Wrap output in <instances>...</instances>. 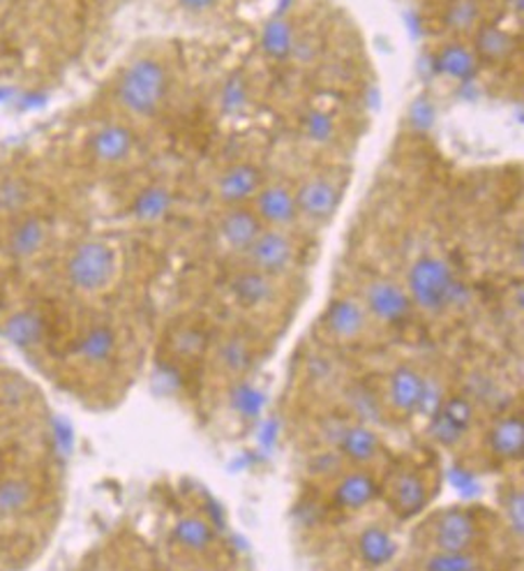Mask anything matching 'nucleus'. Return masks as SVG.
Here are the masks:
<instances>
[{"label":"nucleus","mask_w":524,"mask_h":571,"mask_svg":"<svg viewBox=\"0 0 524 571\" xmlns=\"http://www.w3.org/2000/svg\"><path fill=\"white\" fill-rule=\"evenodd\" d=\"M405 290L413 306L430 315L453 306L464 294L462 282L456 278L450 264L437 255H423L411 264Z\"/></svg>","instance_id":"nucleus-1"},{"label":"nucleus","mask_w":524,"mask_h":571,"mask_svg":"<svg viewBox=\"0 0 524 571\" xmlns=\"http://www.w3.org/2000/svg\"><path fill=\"white\" fill-rule=\"evenodd\" d=\"M169 93L167 69L155 59H137L123 69L116 86L120 104L139 118H153Z\"/></svg>","instance_id":"nucleus-2"},{"label":"nucleus","mask_w":524,"mask_h":571,"mask_svg":"<svg viewBox=\"0 0 524 571\" xmlns=\"http://www.w3.org/2000/svg\"><path fill=\"white\" fill-rule=\"evenodd\" d=\"M116 250L100 239H86L72 248L65 262V278L72 290L81 294H98L116 278Z\"/></svg>","instance_id":"nucleus-3"},{"label":"nucleus","mask_w":524,"mask_h":571,"mask_svg":"<svg viewBox=\"0 0 524 571\" xmlns=\"http://www.w3.org/2000/svg\"><path fill=\"white\" fill-rule=\"evenodd\" d=\"M363 308L368 317L376 319V322L386 327H400L409 319L413 303L402 284L388 278H376L363 292Z\"/></svg>","instance_id":"nucleus-4"},{"label":"nucleus","mask_w":524,"mask_h":571,"mask_svg":"<svg viewBox=\"0 0 524 571\" xmlns=\"http://www.w3.org/2000/svg\"><path fill=\"white\" fill-rule=\"evenodd\" d=\"M245 257L250 262V269H255L268 278H278L286 274L289 266L294 264L296 248L284 229L264 227L257 241L250 245Z\"/></svg>","instance_id":"nucleus-5"},{"label":"nucleus","mask_w":524,"mask_h":571,"mask_svg":"<svg viewBox=\"0 0 524 571\" xmlns=\"http://www.w3.org/2000/svg\"><path fill=\"white\" fill-rule=\"evenodd\" d=\"M298 218L327 225L340 208L342 192L327 176H310L294 192Z\"/></svg>","instance_id":"nucleus-6"},{"label":"nucleus","mask_w":524,"mask_h":571,"mask_svg":"<svg viewBox=\"0 0 524 571\" xmlns=\"http://www.w3.org/2000/svg\"><path fill=\"white\" fill-rule=\"evenodd\" d=\"M478 540L476 519L467 509H446L435 521L432 544L435 550H472Z\"/></svg>","instance_id":"nucleus-7"},{"label":"nucleus","mask_w":524,"mask_h":571,"mask_svg":"<svg viewBox=\"0 0 524 571\" xmlns=\"http://www.w3.org/2000/svg\"><path fill=\"white\" fill-rule=\"evenodd\" d=\"M264 186H266L264 174L257 165L239 163V165H231L218 178V198L229 208L247 206L250 202H255V198Z\"/></svg>","instance_id":"nucleus-8"},{"label":"nucleus","mask_w":524,"mask_h":571,"mask_svg":"<svg viewBox=\"0 0 524 571\" xmlns=\"http://www.w3.org/2000/svg\"><path fill=\"white\" fill-rule=\"evenodd\" d=\"M423 389H425L423 372H419L411 366H397L388 375V384H386V396H388V405L393 413L400 417L419 415Z\"/></svg>","instance_id":"nucleus-9"},{"label":"nucleus","mask_w":524,"mask_h":571,"mask_svg":"<svg viewBox=\"0 0 524 571\" xmlns=\"http://www.w3.org/2000/svg\"><path fill=\"white\" fill-rule=\"evenodd\" d=\"M255 213L264 227L270 229H286L298 220V206L294 190H289L282 183H270L259 190L255 198Z\"/></svg>","instance_id":"nucleus-10"},{"label":"nucleus","mask_w":524,"mask_h":571,"mask_svg":"<svg viewBox=\"0 0 524 571\" xmlns=\"http://www.w3.org/2000/svg\"><path fill=\"white\" fill-rule=\"evenodd\" d=\"M427 484L416 470H397L388 486V505L397 519H413L427 505Z\"/></svg>","instance_id":"nucleus-11"},{"label":"nucleus","mask_w":524,"mask_h":571,"mask_svg":"<svg viewBox=\"0 0 524 571\" xmlns=\"http://www.w3.org/2000/svg\"><path fill=\"white\" fill-rule=\"evenodd\" d=\"M220 239L231 250V253L245 255L250 245L257 241V237L264 231V223L250 206H233L227 208V213L220 220Z\"/></svg>","instance_id":"nucleus-12"},{"label":"nucleus","mask_w":524,"mask_h":571,"mask_svg":"<svg viewBox=\"0 0 524 571\" xmlns=\"http://www.w3.org/2000/svg\"><path fill=\"white\" fill-rule=\"evenodd\" d=\"M474 53L478 63L487 65H503L509 63L517 49V35L501 24H481L474 30Z\"/></svg>","instance_id":"nucleus-13"},{"label":"nucleus","mask_w":524,"mask_h":571,"mask_svg":"<svg viewBox=\"0 0 524 571\" xmlns=\"http://www.w3.org/2000/svg\"><path fill=\"white\" fill-rule=\"evenodd\" d=\"M88 151L98 163L104 165H118L125 163L135 151V135L130 128H125L120 123L102 125L88 139Z\"/></svg>","instance_id":"nucleus-14"},{"label":"nucleus","mask_w":524,"mask_h":571,"mask_svg":"<svg viewBox=\"0 0 524 571\" xmlns=\"http://www.w3.org/2000/svg\"><path fill=\"white\" fill-rule=\"evenodd\" d=\"M368 319L370 317L363 308V303L354 299H335L327 308V315H323V325H327V331L333 338L347 343L363 335V331L368 329Z\"/></svg>","instance_id":"nucleus-15"},{"label":"nucleus","mask_w":524,"mask_h":571,"mask_svg":"<svg viewBox=\"0 0 524 571\" xmlns=\"http://www.w3.org/2000/svg\"><path fill=\"white\" fill-rule=\"evenodd\" d=\"M485 447L499 460H520L524 456V419L520 415L499 417L485 435Z\"/></svg>","instance_id":"nucleus-16"},{"label":"nucleus","mask_w":524,"mask_h":571,"mask_svg":"<svg viewBox=\"0 0 524 571\" xmlns=\"http://www.w3.org/2000/svg\"><path fill=\"white\" fill-rule=\"evenodd\" d=\"M335 447L345 460L356 462V466H368L382 449V442L368 423H345L337 431Z\"/></svg>","instance_id":"nucleus-17"},{"label":"nucleus","mask_w":524,"mask_h":571,"mask_svg":"<svg viewBox=\"0 0 524 571\" xmlns=\"http://www.w3.org/2000/svg\"><path fill=\"white\" fill-rule=\"evenodd\" d=\"M0 333H3L5 341L16 350L30 352L44 343L47 322L38 310H16L5 319Z\"/></svg>","instance_id":"nucleus-18"},{"label":"nucleus","mask_w":524,"mask_h":571,"mask_svg":"<svg viewBox=\"0 0 524 571\" xmlns=\"http://www.w3.org/2000/svg\"><path fill=\"white\" fill-rule=\"evenodd\" d=\"M49 227L38 216H24L16 220L8 234V253L10 257L26 262L33 259L47 245Z\"/></svg>","instance_id":"nucleus-19"},{"label":"nucleus","mask_w":524,"mask_h":571,"mask_svg":"<svg viewBox=\"0 0 524 571\" xmlns=\"http://www.w3.org/2000/svg\"><path fill=\"white\" fill-rule=\"evenodd\" d=\"M376 493L379 486L372 474L363 470H352L337 481V486L333 491V503L345 511H360L372 503Z\"/></svg>","instance_id":"nucleus-20"},{"label":"nucleus","mask_w":524,"mask_h":571,"mask_svg":"<svg viewBox=\"0 0 524 571\" xmlns=\"http://www.w3.org/2000/svg\"><path fill=\"white\" fill-rule=\"evenodd\" d=\"M478 59L472 47L462 42L444 45L435 56V69L453 81H472L478 73Z\"/></svg>","instance_id":"nucleus-21"},{"label":"nucleus","mask_w":524,"mask_h":571,"mask_svg":"<svg viewBox=\"0 0 524 571\" xmlns=\"http://www.w3.org/2000/svg\"><path fill=\"white\" fill-rule=\"evenodd\" d=\"M273 278H268L255 269H245L231 278V296L239 306L255 310L266 306L273 299Z\"/></svg>","instance_id":"nucleus-22"},{"label":"nucleus","mask_w":524,"mask_h":571,"mask_svg":"<svg viewBox=\"0 0 524 571\" xmlns=\"http://www.w3.org/2000/svg\"><path fill=\"white\" fill-rule=\"evenodd\" d=\"M116 345V333L110 327L98 325L84 331L75 345V354L88 366H104L114 359Z\"/></svg>","instance_id":"nucleus-23"},{"label":"nucleus","mask_w":524,"mask_h":571,"mask_svg":"<svg viewBox=\"0 0 524 571\" xmlns=\"http://www.w3.org/2000/svg\"><path fill=\"white\" fill-rule=\"evenodd\" d=\"M358 556L370 567H386L397 556V542L382 525H368L358 534Z\"/></svg>","instance_id":"nucleus-24"},{"label":"nucleus","mask_w":524,"mask_h":571,"mask_svg":"<svg viewBox=\"0 0 524 571\" xmlns=\"http://www.w3.org/2000/svg\"><path fill=\"white\" fill-rule=\"evenodd\" d=\"M171 540L190 553H204L213 546L215 542V532L210 528V523L202 516H180V519L174 523L171 528Z\"/></svg>","instance_id":"nucleus-25"},{"label":"nucleus","mask_w":524,"mask_h":571,"mask_svg":"<svg viewBox=\"0 0 524 571\" xmlns=\"http://www.w3.org/2000/svg\"><path fill=\"white\" fill-rule=\"evenodd\" d=\"M174 206V194L165 186L143 188L132 202V216L143 225H157L165 220Z\"/></svg>","instance_id":"nucleus-26"},{"label":"nucleus","mask_w":524,"mask_h":571,"mask_svg":"<svg viewBox=\"0 0 524 571\" xmlns=\"http://www.w3.org/2000/svg\"><path fill=\"white\" fill-rule=\"evenodd\" d=\"M296 28L282 16H273L261 30V49L268 59L286 61L296 51Z\"/></svg>","instance_id":"nucleus-27"},{"label":"nucleus","mask_w":524,"mask_h":571,"mask_svg":"<svg viewBox=\"0 0 524 571\" xmlns=\"http://www.w3.org/2000/svg\"><path fill=\"white\" fill-rule=\"evenodd\" d=\"M35 499L33 484L24 477L0 479V521L22 516Z\"/></svg>","instance_id":"nucleus-28"},{"label":"nucleus","mask_w":524,"mask_h":571,"mask_svg":"<svg viewBox=\"0 0 524 571\" xmlns=\"http://www.w3.org/2000/svg\"><path fill=\"white\" fill-rule=\"evenodd\" d=\"M423 571H483V562L472 550H432Z\"/></svg>","instance_id":"nucleus-29"},{"label":"nucleus","mask_w":524,"mask_h":571,"mask_svg":"<svg viewBox=\"0 0 524 571\" xmlns=\"http://www.w3.org/2000/svg\"><path fill=\"white\" fill-rule=\"evenodd\" d=\"M444 22L448 30H453V33H460V35L474 33L481 26L478 0H453V3L446 8Z\"/></svg>","instance_id":"nucleus-30"},{"label":"nucleus","mask_w":524,"mask_h":571,"mask_svg":"<svg viewBox=\"0 0 524 571\" xmlns=\"http://www.w3.org/2000/svg\"><path fill=\"white\" fill-rule=\"evenodd\" d=\"M218 361L231 375L245 372L250 361H252V350H250L245 338H241V335L225 338L218 347Z\"/></svg>","instance_id":"nucleus-31"},{"label":"nucleus","mask_w":524,"mask_h":571,"mask_svg":"<svg viewBox=\"0 0 524 571\" xmlns=\"http://www.w3.org/2000/svg\"><path fill=\"white\" fill-rule=\"evenodd\" d=\"M30 200V188L22 178H5L0 181V213L3 216H16L26 208Z\"/></svg>","instance_id":"nucleus-32"},{"label":"nucleus","mask_w":524,"mask_h":571,"mask_svg":"<svg viewBox=\"0 0 524 571\" xmlns=\"http://www.w3.org/2000/svg\"><path fill=\"white\" fill-rule=\"evenodd\" d=\"M264 403H266V396L257 386H252L247 382H241L231 389V405L237 413L245 417H257L264 409Z\"/></svg>","instance_id":"nucleus-33"},{"label":"nucleus","mask_w":524,"mask_h":571,"mask_svg":"<svg viewBox=\"0 0 524 571\" xmlns=\"http://www.w3.org/2000/svg\"><path fill=\"white\" fill-rule=\"evenodd\" d=\"M501 509H503V519H506V525H509V532L517 542H522L524 537V493L522 488H513L506 493Z\"/></svg>","instance_id":"nucleus-34"},{"label":"nucleus","mask_w":524,"mask_h":571,"mask_svg":"<svg viewBox=\"0 0 524 571\" xmlns=\"http://www.w3.org/2000/svg\"><path fill=\"white\" fill-rule=\"evenodd\" d=\"M439 413L453 423L456 428H460L462 433H467L469 428H472V421H474V405L469 398L464 396H450V398H444Z\"/></svg>","instance_id":"nucleus-35"},{"label":"nucleus","mask_w":524,"mask_h":571,"mask_svg":"<svg viewBox=\"0 0 524 571\" xmlns=\"http://www.w3.org/2000/svg\"><path fill=\"white\" fill-rule=\"evenodd\" d=\"M305 132L310 135V139L315 141H329L335 132V125H333V118L327 116V114H321V112H312L310 116L305 118Z\"/></svg>","instance_id":"nucleus-36"},{"label":"nucleus","mask_w":524,"mask_h":571,"mask_svg":"<svg viewBox=\"0 0 524 571\" xmlns=\"http://www.w3.org/2000/svg\"><path fill=\"white\" fill-rule=\"evenodd\" d=\"M354 396H356V401H354L352 405H354V409H356V413H358L360 417L366 419V417L374 415V413H372V409H374V401L368 398L366 389H356V391H354Z\"/></svg>","instance_id":"nucleus-37"},{"label":"nucleus","mask_w":524,"mask_h":571,"mask_svg":"<svg viewBox=\"0 0 524 571\" xmlns=\"http://www.w3.org/2000/svg\"><path fill=\"white\" fill-rule=\"evenodd\" d=\"M178 3L188 12H208L220 3V0H178Z\"/></svg>","instance_id":"nucleus-38"},{"label":"nucleus","mask_w":524,"mask_h":571,"mask_svg":"<svg viewBox=\"0 0 524 571\" xmlns=\"http://www.w3.org/2000/svg\"><path fill=\"white\" fill-rule=\"evenodd\" d=\"M506 8H509L511 14H515L520 20L522 12H524V0H506Z\"/></svg>","instance_id":"nucleus-39"},{"label":"nucleus","mask_w":524,"mask_h":571,"mask_svg":"<svg viewBox=\"0 0 524 571\" xmlns=\"http://www.w3.org/2000/svg\"><path fill=\"white\" fill-rule=\"evenodd\" d=\"M0 3H3V0H0Z\"/></svg>","instance_id":"nucleus-40"}]
</instances>
